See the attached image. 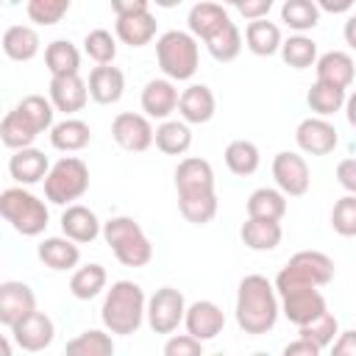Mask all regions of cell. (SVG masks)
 I'll use <instances>...</instances> for the list:
<instances>
[{
  "label": "cell",
  "mask_w": 356,
  "mask_h": 356,
  "mask_svg": "<svg viewBox=\"0 0 356 356\" xmlns=\"http://www.w3.org/2000/svg\"><path fill=\"white\" fill-rule=\"evenodd\" d=\"M156 31H159V22L150 11H142V14H131V17H117L114 22V33L122 44L128 47H145L156 39Z\"/></svg>",
  "instance_id": "26"
},
{
  "label": "cell",
  "mask_w": 356,
  "mask_h": 356,
  "mask_svg": "<svg viewBox=\"0 0 356 356\" xmlns=\"http://www.w3.org/2000/svg\"><path fill=\"white\" fill-rule=\"evenodd\" d=\"M231 19L228 8L220 6V3H211V0H200L189 8L186 14V25H189V33L200 42H206L217 28H222L225 22Z\"/></svg>",
  "instance_id": "25"
},
{
  "label": "cell",
  "mask_w": 356,
  "mask_h": 356,
  "mask_svg": "<svg viewBox=\"0 0 356 356\" xmlns=\"http://www.w3.org/2000/svg\"><path fill=\"white\" fill-rule=\"evenodd\" d=\"M220 200L217 192H203V195H178V211L186 222L192 225H209L217 217Z\"/></svg>",
  "instance_id": "40"
},
{
  "label": "cell",
  "mask_w": 356,
  "mask_h": 356,
  "mask_svg": "<svg viewBox=\"0 0 356 356\" xmlns=\"http://www.w3.org/2000/svg\"><path fill=\"white\" fill-rule=\"evenodd\" d=\"M31 125L36 134H44V131H53V117H56V106L50 103V97L44 95H25L17 106H14Z\"/></svg>",
  "instance_id": "43"
},
{
  "label": "cell",
  "mask_w": 356,
  "mask_h": 356,
  "mask_svg": "<svg viewBox=\"0 0 356 356\" xmlns=\"http://www.w3.org/2000/svg\"><path fill=\"white\" fill-rule=\"evenodd\" d=\"M248 217L250 220H273V222H281L284 214H286V195L275 186H259L248 195Z\"/></svg>",
  "instance_id": "27"
},
{
  "label": "cell",
  "mask_w": 356,
  "mask_h": 356,
  "mask_svg": "<svg viewBox=\"0 0 356 356\" xmlns=\"http://www.w3.org/2000/svg\"><path fill=\"white\" fill-rule=\"evenodd\" d=\"M203 44H206V50H209V56H211L214 61L228 64V61H234V58L242 53V31L236 28L234 19H228V22H225L222 28H217Z\"/></svg>",
  "instance_id": "36"
},
{
  "label": "cell",
  "mask_w": 356,
  "mask_h": 356,
  "mask_svg": "<svg viewBox=\"0 0 356 356\" xmlns=\"http://www.w3.org/2000/svg\"><path fill=\"white\" fill-rule=\"evenodd\" d=\"M111 139L128 153H145L156 142V128L145 114L120 111L111 120Z\"/></svg>",
  "instance_id": "9"
},
{
  "label": "cell",
  "mask_w": 356,
  "mask_h": 356,
  "mask_svg": "<svg viewBox=\"0 0 356 356\" xmlns=\"http://www.w3.org/2000/svg\"><path fill=\"white\" fill-rule=\"evenodd\" d=\"M239 239L245 242V248L250 250H275L284 239V228L281 222H273V220H245L242 228H239Z\"/></svg>",
  "instance_id": "32"
},
{
  "label": "cell",
  "mask_w": 356,
  "mask_h": 356,
  "mask_svg": "<svg viewBox=\"0 0 356 356\" xmlns=\"http://www.w3.org/2000/svg\"><path fill=\"white\" fill-rule=\"evenodd\" d=\"M67 11H70V0H31L25 6L28 19L36 22V25H44V28L61 22V17Z\"/></svg>",
  "instance_id": "46"
},
{
  "label": "cell",
  "mask_w": 356,
  "mask_h": 356,
  "mask_svg": "<svg viewBox=\"0 0 356 356\" xmlns=\"http://www.w3.org/2000/svg\"><path fill=\"white\" fill-rule=\"evenodd\" d=\"M164 156H184L192 147V128L184 120H164L156 125V142Z\"/></svg>",
  "instance_id": "34"
},
{
  "label": "cell",
  "mask_w": 356,
  "mask_h": 356,
  "mask_svg": "<svg viewBox=\"0 0 356 356\" xmlns=\"http://www.w3.org/2000/svg\"><path fill=\"white\" fill-rule=\"evenodd\" d=\"M331 228L339 236H356V195H342L331 209Z\"/></svg>",
  "instance_id": "47"
},
{
  "label": "cell",
  "mask_w": 356,
  "mask_h": 356,
  "mask_svg": "<svg viewBox=\"0 0 356 356\" xmlns=\"http://www.w3.org/2000/svg\"><path fill=\"white\" fill-rule=\"evenodd\" d=\"M83 53L97 64V67H106V64H114L117 58V39L111 36V31L106 28H95L83 36Z\"/></svg>",
  "instance_id": "44"
},
{
  "label": "cell",
  "mask_w": 356,
  "mask_h": 356,
  "mask_svg": "<svg viewBox=\"0 0 356 356\" xmlns=\"http://www.w3.org/2000/svg\"><path fill=\"white\" fill-rule=\"evenodd\" d=\"M64 356H114V339L103 328H86L67 342Z\"/></svg>",
  "instance_id": "35"
},
{
  "label": "cell",
  "mask_w": 356,
  "mask_h": 356,
  "mask_svg": "<svg viewBox=\"0 0 356 356\" xmlns=\"http://www.w3.org/2000/svg\"><path fill=\"white\" fill-rule=\"evenodd\" d=\"M92 142V128L78 117H64L50 131V145L61 153H78Z\"/></svg>",
  "instance_id": "31"
},
{
  "label": "cell",
  "mask_w": 356,
  "mask_h": 356,
  "mask_svg": "<svg viewBox=\"0 0 356 356\" xmlns=\"http://www.w3.org/2000/svg\"><path fill=\"white\" fill-rule=\"evenodd\" d=\"M36 256L44 267L56 270V273H67V270H75L78 261H81V248L67 239V236H44L36 248Z\"/></svg>",
  "instance_id": "24"
},
{
  "label": "cell",
  "mask_w": 356,
  "mask_h": 356,
  "mask_svg": "<svg viewBox=\"0 0 356 356\" xmlns=\"http://www.w3.org/2000/svg\"><path fill=\"white\" fill-rule=\"evenodd\" d=\"M36 309V295L22 281H3L0 284V323L6 328H14L19 320L31 317Z\"/></svg>",
  "instance_id": "12"
},
{
  "label": "cell",
  "mask_w": 356,
  "mask_h": 356,
  "mask_svg": "<svg viewBox=\"0 0 356 356\" xmlns=\"http://www.w3.org/2000/svg\"><path fill=\"white\" fill-rule=\"evenodd\" d=\"M175 192L178 195H203L214 192V167L200 156H186L175 167Z\"/></svg>",
  "instance_id": "17"
},
{
  "label": "cell",
  "mask_w": 356,
  "mask_h": 356,
  "mask_svg": "<svg viewBox=\"0 0 356 356\" xmlns=\"http://www.w3.org/2000/svg\"><path fill=\"white\" fill-rule=\"evenodd\" d=\"M328 356H356V331H339Z\"/></svg>",
  "instance_id": "51"
},
{
  "label": "cell",
  "mask_w": 356,
  "mask_h": 356,
  "mask_svg": "<svg viewBox=\"0 0 356 356\" xmlns=\"http://www.w3.org/2000/svg\"><path fill=\"white\" fill-rule=\"evenodd\" d=\"M281 22L295 33H306L320 25V8L314 0H286L281 6Z\"/></svg>",
  "instance_id": "42"
},
{
  "label": "cell",
  "mask_w": 356,
  "mask_h": 356,
  "mask_svg": "<svg viewBox=\"0 0 356 356\" xmlns=\"http://www.w3.org/2000/svg\"><path fill=\"white\" fill-rule=\"evenodd\" d=\"M147 317V298L136 281H114L111 289H106L103 306H100V320L108 334L117 337H131L142 328Z\"/></svg>",
  "instance_id": "2"
},
{
  "label": "cell",
  "mask_w": 356,
  "mask_h": 356,
  "mask_svg": "<svg viewBox=\"0 0 356 356\" xmlns=\"http://www.w3.org/2000/svg\"><path fill=\"white\" fill-rule=\"evenodd\" d=\"M39 33L31 28V25H8L3 31V53L11 58V61H31L39 56Z\"/></svg>",
  "instance_id": "29"
},
{
  "label": "cell",
  "mask_w": 356,
  "mask_h": 356,
  "mask_svg": "<svg viewBox=\"0 0 356 356\" xmlns=\"http://www.w3.org/2000/svg\"><path fill=\"white\" fill-rule=\"evenodd\" d=\"M281 356H320V348L314 345V342H309V339H292V342H286L284 345V350H281Z\"/></svg>",
  "instance_id": "53"
},
{
  "label": "cell",
  "mask_w": 356,
  "mask_h": 356,
  "mask_svg": "<svg viewBox=\"0 0 356 356\" xmlns=\"http://www.w3.org/2000/svg\"><path fill=\"white\" fill-rule=\"evenodd\" d=\"M36 131H33V125L17 111V108H11L6 117H3V122H0V139H3V145L8 147V150H25V147H33V142H36Z\"/></svg>",
  "instance_id": "39"
},
{
  "label": "cell",
  "mask_w": 356,
  "mask_h": 356,
  "mask_svg": "<svg viewBox=\"0 0 356 356\" xmlns=\"http://www.w3.org/2000/svg\"><path fill=\"white\" fill-rule=\"evenodd\" d=\"M111 11H114V17H131V14L150 11V6H147V0H111Z\"/></svg>",
  "instance_id": "52"
},
{
  "label": "cell",
  "mask_w": 356,
  "mask_h": 356,
  "mask_svg": "<svg viewBox=\"0 0 356 356\" xmlns=\"http://www.w3.org/2000/svg\"><path fill=\"white\" fill-rule=\"evenodd\" d=\"M314 72H317V81L331 83V86L348 92L350 83H353V78H356V64H353L350 53H345V50H328V53H323L317 58Z\"/></svg>",
  "instance_id": "22"
},
{
  "label": "cell",
  "mask_w": 356,
  "mask_h": 356,
  "mask_svg": "<svg viewBox=\"0 0 356 356\" xmlns=\"http://www.w3.org/2000/svg\"><path fill=\"white\" fill-rule=\"evenodd\" d=\"M186 298L175 286H159L147 298V325L153 334H172L186 317Z\"/></svg>",
  "instance_id": "8"
},
{
  "label": "cell",
  "mask_w": 356,
  "mask_h": 356,
  "mask_svg": "<svg viewBox=\"0 0 356 356\" xmlns=\"http://www.w3.org/2000/svg\"><path fill=\"white\" fill-rule=\"evenodd\" d=\"M156 58L167 81H189L200 67V44L189 31H164L156 39Z\"/></svg>",
  "instance_id": "5"
},
{
  "label": "cell",
  "mask_w": 356,
  "mask_h": 356,
  "mask_svg": "<svg viewBox=\"0 0 356 356\" xmlns=\"http://www.w3.org/2000/svg\"><path fill=\"white\" fill-rule=\"evenodd\" d=\"M178 100H181V95H178L175 83L167 81V78H150L142 89V97H139L145 117L147 120H161V122L170 120V114L178 108Z\"/></svg>",
  "instance_id": "16"
},
{
  "label": "cell",
  "mask_w": 356,
  "mask_h": 356,
  "mask_svg": "<svg viewBox=\"0 0 356 356\" xmlns=\"http://www.w3.org/2000/svg\"><path fill=\"white\" fill-rule=\"evenodd\" d=\"M103 239L111 248L114 259L125 267H145L153 259V242L142 231V225L134 217L117 214L103 222Z\"/></svg>",
  "instance_id": "4"
},
{
  "label": "cell",
  "mask_w": 356,
  "mask_h": 356,
  "mask_svg": "<svg viewBox=\"0 0 356 356\" xmlns=\"http://www.w3.org/2000/svg\"><path fill=\"white\" fill-rule=\"evenodd\" d=\"M298 334H300V339H309V342H314L323 350V348H331L334 339L339 337V320H337L334 312H325L317 320H312L309 325L298 328Z\"/></svg>",
  "instance_id": "45"
},
{
  "label": "cell",
  "mask_w": 356,
  "mask_h": 356,
  "mask_svg": "<svg viewBox=\"0 0 356 356\" xmlns=\"http://www.w3.org/2000/svg\"><path fill=\"white\" fill-rule=\"evenodd\" d=\"M281 58L286 67L292 70H309L317 64V42L306 33H292L289 39H284L281 44Z\"/></svg>",
  "instance_id": "41"
},
{
  "label": "cell",
  "mask_w": 356,
  "mask_h": 356,
  "mask_svg": "<svg viewBox=\"0 0 356 356\" xmlns=\"http://www.w3.org/2000/svg\"><path fill=\"white\" fill-rule=\"evenodd\" d=\"M334 259L323 250H298L275 275V292L281 298L295 289H320L334 281Z\"/></svg>",
  "instance_id": "3"
},
{
  "label": "cell",
  "mask_w": 356,
  "mask_h": 356,
  "mask_svg": "<svg viewBox=\"0 0 356 356\" xmlns=\"http://www.w3.org/2000/svg\"><path fill=\"white\" fill-rule=\"evenodd\" d=\"M325 312H328V303L320 289H295V292L281 295V314L298 328L309 325Z\"/></svg>",
  "instance_id": "13"
},
{
  "label": "cell",
  "mask_w": 356,
  "mask_h": 356,
  "mask_svg": "<svg viewBox=\"0 0 356 356\" xmlns=\"http://www.w3.org/2000/svg\"><path fill=\"white\" fill-rule=\"evenodd\" d=\"M295 142H298L300 153H306V156H328L337 150L339 134H337V125L331 120L306 117L295 128Z\"/></svg>",
  "instance_id": "11"
},
{
  "label": "cell",
  "mask_w": 356,
  "mask_h": 356,
  "mask_svg": "<svg viewBox=\"0 0 356 356\" xmlns=\"http://www.w3.org/2000/svg\"><path fill=\"white\" fill-rule=\"evenodd\" d=\"M250 356H270V353H264V350H256V353H250Z\"/></svg>",
  "instance_id": "58"
},
{
  "label": "cell",
  "mask_w": 356,
  "mask_h": 356,
  "mask_svg": "<svg viewBox=\"0 0 356 356\" xmlns=\"http://www.w3.org/2000/svg\"><path fill=\"white\" fill-rule=\"evenodd\" d=\"M345 100H348L345 89H337L323 81H314L312 89L306 92V106L312 108L314 117H323V120L334 117L337 111H345Z\"/></svg>",
  "instance_id": "33"
},
{
  "label": "cell",
  "mask_w": 356,
  "mask_h": 356,
  "mask_svg": "<svg viewBox=\"0 0 356 356\" xmlns=\"http://www.w3.org/2000/svg\"><path fill=\"white\" fill-rule=\"evenodd\" d=\"M50 161L47 156L39 150V147H25V150H17L11 153L8 159V175L19 184V186H33V184H44L47 172H50Z\"/></svg>",
  "instance_id": "21"
},
{
  "label": "cell",
  "mask_w": 356,
  "mask_h": 356,
  "mask_svg": "<svg viewBox=\"0 0 356 356\" xmlns=\"http://www.w3.org/2000/svg\"><path fill=\"white\" fill-rule=\"evenodd\" d=\"M317 8H320V14H323V11H331V14H342V11H350V8H353V3H350V0H342V3L320 0V3H317Z\"/></svg>",
  "instance_id": "54"
},
{
  "label": "cell",
  "mask_w": 356,
  "mask_h": 356,
  "mask_svg": "<svg viewBox=\"0 0 356 356\" xmlns=\"http://www.w3.org/2000/svg\"><path fill=\"white\" fill-rule=\"evenodd\" d=\"M86 83H89V97L95 103H100V106H114L125 95V75L114 64L95 67L89 72V81Z\"/></svg>",
  "instance_id": "23"
},
{
  "label": "cell",
  "mask_w": 356,
  "mask_h": 356,
  "mask_svg": "<svg viewBox=\"0 0 356 356\" xmlns=\"http://www.w3.org/2000/svg\"><path fill=\"white\" fill-rule=\"evenodd\" d=\"M214 356H228V353H214Z\"/></svg>",
  "instance_id": "59"
},
{
  "label": "cell",
  "mask_w": 356,
  "mask_h": 356,
  "mask_svg": "<svg viewBox=\"0 0 356 356\" xmlns=\"http://www.w3.org/2000/svg\"><path fill=\"white\" fill-rule=\"evenodd\" d=\"M222 159H225V167L234 175H239V178L253 175L259 170V164H261V153H259V147L250 139H234V142H228Z\"/></svg>",
  "instance_id": "37"
},
{
  "label": "cell",
  "mask_w": 356,
  "mask_h": 356,
  "mask_svg": "<svg viewBox=\"0 0 356 356\" xmlns=\"http://www.w3.org/2000/svg\"><path fill=\"white\" fill-rule=\"evenodd\" d=\"M47 95H50V103L56 106V111H64L70 117V114H78L86 106V100H89V83L81 75L50 78Z\"/></svg>",
  "instance_id": "19"
},
{
  "label": "cell",
  "mask_w": 356,
  "mask_h": 356,
  "mask_svg": "<svg viewBox=\"0 0 356 356\" xmlns=\"http://www.w3.org/2000/svg\"><path fill=\"white\" fill-rule=\"evenodd\" d=\"M184 325H186L189 337H195L200 342H209L225 328V314L214 300H195L186 309Z\"/></svg>",
  "instance_id": "18"
},
{
  "label": "cell",
  "mask_w": 356,
  "mask_h": 356,
  "mask_svg": "<svg viewBox=\"0 0 356 356\" xmlns=\"http://www.w3.org/2000/svg\"><path fill=\"white\" fill-rule=\"evenodd\" d=\"M61 236L72 239L75 245H89L97 236H103V222L89 206L72 203L61 211Z\"/></svg>",
  "instance_id": "15"
},
{
  "label": "cell",
  "mask_w": 356,
  "mask_h": 356,
  "mask_svg": "<svg viewBox=\"0 0 356 356\" xmlns=\"http://www.w3.org/2000/svg\"><path fill=\"white\" fill-rule=\"evenodd\" d=\"M281 44H284V36H281V28L275 22H270V19L248 22V28H245V47L253 56L270 58V56L281 53Z\"/></svg>",
  "instance_id": "28"
},
{
  "label": "cell",
  "mask_w": 356,
  "mask_h": 356,
  "mask_svg": "<svg viewBox=\"0 0 356 356\" xmlns=\"http://www.w3.org/2000/svg\"><path fill=\"white\" fill-rule=\"evenodd\" d=\"M89 189V167L83 159L78 156H64L58 159L47 178H44V197L53 206H72L75 200H81Z\"/></svg>",
  "instance_id": "7"
},
{
  "label": "cell",
  "mask_w": 356,
  "mask_h": 356,
  "mask_svg": "<svg viewBox=\"0 0 356 356\" xmlns=\"http://www.w3.org/2000/svg\"><path fill=\"white\" fill-rule=\"evenodd\" d=\"M217 111V97L211 92V86L206 83H189L184 92H181V100H178V114L186 125H203L214 117Z\"/></svg>",
  "instance_id": "20"
},
{
  "label": "cell",
  "mask_w": 356,
  "mask_h": 356,
  "mask_svg": "<svg viewBox=\"0 0 356 356\" xmlns=\"http://www.w3.org/2000/svg\"><path fill=\"white\" fill-rule=\"evenodd\" d=\"M11 342H14V339H11V334H6V337H3V356H14Z\"/></svg>",
  "instance_id": "57"
},
{
  "label": "cell",
  "mask_w": 356,
  "mask_h": 356,
  "mask_svg": "<svg viewBox=\"0 0 356 356\" xmlns=\"http://www.w3.org/2000/svg\"><path fill=\"white\" fill-rule=\"evenodd\" d=\"M164 356H203V342L189 334H172L164 342Z\"/></svg>",
  "instance_id": "48"
},
{
  "label": "cell",
  "mask_w": 356,
  "mask_h": 356,
  "mask_svg": "<svg viewBox=\"0 0 356 356\" xmlns=\"http://www.w3.org/2000/svg\"><path fill=\"white\" fill-rule=\"evenodd\" d=\"M234 8L248 19V22H256V19H267L270 8H273V0H236Z\"/></svg>",
  "instance_id": "49"
},
{
  "label": "cell",
  "mask_w": 356,
  "mask_h": 356,
  "mask_svg": "<svg viewBox=\"0 0 356 356\" xmlns=\"http://www.w3.org/2000/svg\"><path fill=\"white\" fill-rule=\"evenodd\" d=\"M273 181H275V189H281L286 197L306 195L309 184H312L309 161L295 150L275 153V159H273Z\"/></svg>",
  "instance_id": "10"
},
{
  "label": "cell",
  "mask_w": 356,
  "mask_h": 356,
  "mask_svg": "<svg viewBox=\"0 0 356 356\" xmlns=\"http://www.w3.org/2000/svg\"><path fill=\"white\" fill-rule=\"evenodd\" d=\"M106 284H108L106 267L97 264V261H92V264H83V267H78V270L72 273V278H70V292H72V298H78V300H92V298H97V295L106 289Z\"/></svg>",
  "instance_id": "38"
},
{
  "label": "cell",
  "mask_w": 356,
  "mask_h": 356,
  "mask_svg": "<svg viewBox=\"0 0 356 356\" xmlns=\"http://www.w3.org/2000/svg\"><path fill=\"white\" fill-rule=\"evenodd\" d=\"M44 67H47L50 78L81 75V50L70 39H53L44 47Z\"/></svg>",
  "instance_id": "30"
},
{
  "label": "cell",
  "mask_w": 356,
  "mask_h": 356,
  "mask_svg": "<svg viewBox=\"0 0 356 356\" xmlns=\"http://www.w3.org/2000/svg\"><path fill=\"white\" fill-rule=\"evenodd\" d=\"M234 314H236V325L245 334L261 337V334L273 331L278 323V314H281V298L275 292V284L259 273L245 275L236 286Z\"/></svg>",
  "instance_id": "1"
},
{
  "label": "cell",
  "mask_w": 356,
  "mask_h": 356,
  "mask_svg": "<svg viewBox=\"0 0 356 356\" xmlns=\"http://www.w3.org/2000/svg\"><path fill=\"white\" fill-rule=\"evenodd\" d=\"M0 214L22 236H39L50 222L47 203L25 186H8L0 192Z\"/></svg>",
  "instance_id": "6"
},
{
  "label": "cell",
  "mask_w": 356,
  "mask_h": 356,
  "mask_svg": "<svg viewBox=\"0 0 356 356\" xmlns=\"http://www.w3.org/2000/svg\"><path fill=\"white\" fill-rule=\"evenodd\" d=\"M345 117H348V125L356 131V89L348 95V100H345Z\"/></svg>",
  "instance_id": "56"
},
{
  "label": "cell",
  "mask_w": 356,
  "mask_h": 356,
  "mask_svg": "<svg viewBox=\"0 0 356 356\" xmlns=\"http://www.w3.org/2000/svg\"><path fill=\"white\" fill-rule=\"evenodd\" d=\"M8 334H11V339H14V345H17L19 350H25V353H39V350H44V348L53 342L56 325H53V320H50L44 312H33L31 317H25V320H19L14 328H8Z\"/></svg>",
  "instance_id": "14"
},
{
  "label": "cell",
  "mask_w": 356,
  "mask_h": 356,
  "mask_svg": "<svg viewBox=\"0 0 356 356\" xmlns=\"http://www.w3.org/2000/svg\"><path fill=\"white\" fill-rule=\"evenodd\" d=\"M342 36H345V42H348V47H353L356 50V11L345 19V28H342Z\"/></svg>",
  "instance_id": "55"
},
{
  "label": "cell",
  "mask_w": 356,
  "mask_h": 356,
  "mask_svg": "<svg viewBox=\"0 0 356 356\" xmlns=\"http://www.w3.org/2000/svg\"><path fill=\"white\" fill-rule=\"evenodd\" d=\"M337 181L348 195H356V159H342L337 164Z\"/></svg>",
  "instance_id": "50"
}]
</instances>
